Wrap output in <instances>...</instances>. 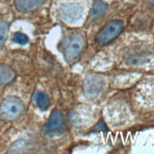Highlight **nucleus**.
<instances>
[{
  "label": "nucleus",
  "instance_id": "ddd939ff",
  "mask_svg": "<svg viewBox=\"0 0 154 154\" xmlns=\"http://www.w3.org/2000/svg\"><path fill=\"white\" fill-rule=\"evenodd\" d=\"M12 40L13 42L17 45H26L29 43V37L26 36V34L22 32H15L14 34L12 36Z\"/></svg>",
  "mask_w": 154,
  "mask_h": 154
},
{
  "label": "nucleus",
  "instance_id": "1a4fd4ad",
  "mask_svg": "<svg viewBox=\"0 0 154 154\" xmlns=\"http://www.w3.org/2000/svg\"><path fill=\"white\" fill-rule=\"evenodd\" d=\"M33 99H34V102L36 103L37 107L40 110L45 111L48 109L50 100H49V97L48 96L46 93L43 91H37L34 94V96H33Z\"/></svg>",
  "mask_w": 154,
  "mask_h": 154
},
{
  "label": "nucleus",
  "instance_id": "423d86ee",
  "mask_svg": "<svg viewBox=\"0 0 154 154\" xmlns=\"http://www.w3.org/2000/svg\"><path fill=\"white\" fill-rule=\"evenodd\" d=\"M104 79L98 76H90L84 82L83 91L87 97H96L104 88Z\"/></svg>",
  "mask_w": 154,
  "mask_h": 154
},
{
  "label": "nucleus",
  "instance_id": "f257e3e1",
  "mask_svg": "<svg viewBox=\"0 0 154 154\" xmlns=\"http://www.w3.org/2000/svg\"><path fill=\"white\" fill-rule=\"evenodd\" d=\"M85 46V37L82 32L72 31L64 36L61 43V48L64 59L68 63H74L80 56Z\"/></svg>",
  "mask_w": 154,
  "mask_h": 154
},
{
  "label": "nucleus",
  "instance_id": "20e7f679",
  "mask_svg": "<svg viewBox=\"0 0 154 154\" xmlns=\"http://www.w3.org/2000/svg\"><path fill=\"white\" fill-rule=\"evenodd\" d=\"M123 29L124 25L121 21L119 20L111 21L99 30L96 38V42L98 45L108 44L113 39H116L122 32Z\"/></svg>",
  "mask_w": 154,
  "mask_h": 154
},
{
  "label": "nucleus",
  "instance_id": "0eeeda50",
  "mask_svg": "<svg viewBox=\"0 0 154 154\" xmlns=\"http://www.w3.org/2000/svg\"><path fill=\"white\" fill-rule=\"evenodd\" d=\"M45 0H13L14 6L18 11L23 13L31 12L40 8Z\"/></svg>",
  "mask_w": 154,
  "mask_h": 154
},
{
  "label": "nucleus",
  "instance_id": "9d476101",
  "mask_svg": "<svg viewBox=\"0 0 154 154\" xmlns=\"http://www.w3.org/2000/svg\"><path fill=\"white\" fill-rule=\"evenodd\" d=\"M15 77V72L10 66L0 64V84H8Z\"/></svg>",
  "mask_w": 154,
  "mask_h": 154
},
{
  "label": "nucleus",
  "instance_id": "9b49d317",
  "mask_svg": "<svg viewBox=\"0 0 154 154\" xmlns=\"http://www.w3.org/2000/svg\"><path fill=\"white\" fill-rule=\"evenodd\" d=\"M29 145V142L26 141V140H19V141L15 142L11 146V148L10 149L11 153H20V152H23L26 146Z\"/></svg>",
  "mask_w": 154,
  "mask_h": 154
},
{
  "label": "nucleus",
  "instance_id": "39448f33",
  "mask_svg": "<svg viewBox=\"0 0 154 154\" xmlns=\"http://www.w3.org/2000/svg\"><path fill=\"white\" fill-rule=\"evenodd\" d=\"M64 131V119L60 110H54L50 115L48 123L44 127V133L48 136L62 134Z\"/></svg>",
  "mask_w": 154,
  "mask_h": 154
},
{
  "label": "nucleus",
  "instance_id": "6e6552de",
  "mask_svg": "<svg viewBox=\"0 0 154 154\" xmlns=\"http://www.w3.org/2000/svg\"><path fill=\"white\" fill-rule=\"evenodd\" d=\"M108 11V5H107L102 0H97V1L94 3L92 9L90 11V15L89 19L92 21H95L99 18H101L106 11Z\"/></svg>",
  "mask_w": 154,
  "mask_h": 154
},
{
  "label": "nucleus",
  "instance_id": "7ed1b4c3",
  "mask_svg": "<svg viewBox=\"0 0 154 154\" xmlns=\"http://www.w3.org/2000/svg\"><path fill=\"white\" fill-rule=\"evenodd\" d=\"M84 8L79 3H63L59 6L57 10L58 16L63 22L68 24H76L82 17Z\"/></svg>",
  "mask_w": 154,
  "mask_h": 154
},
{
  "label": "nucleus",
  "instance_id": "f03ea898",
  "mask_svg": "<svg viewBox=\"0 0 154 154\" xmlns=\"http://www.w3.org/2000/svg\"><path fill=\"white\" fill-rule=\"evenodd\" d=\"M24 111V103L16 97H9L0 104V118L13 120L17 118Z\"/></svg>",
  "mask_w": 154,
  "mask_h": 154
},
{
  "label": "nucleus",
  "instance_id": "f8f14e48",
  "mask_svg": "<svg viewBox=\"0 0 154 154\" xmlns=\"http://www.w3.org/2000/svg\"><path fill=\"white\" fill-rule=\"evenodd\" d=\"M9 32V24L6 22H0V48L5 44Z\"/></svg>",
  "mask_w": 154,
  "mask_h": 154
}]
</instances>
